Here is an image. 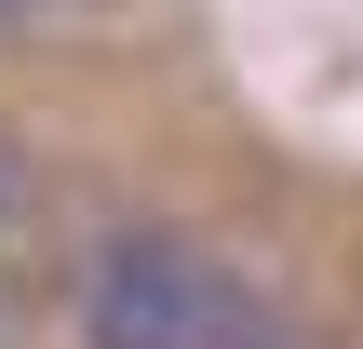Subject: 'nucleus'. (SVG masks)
I'll return each mask as SVG.
<instances>
[{
	"label": "nucleus",
	"instance_id": "obj_2",
	"mask_svg": "<svg viewBox=\"0 0 363 349\" xmlns=\"http://www.w3.org/2000/svg\"><path fill=\"white\" fill-rule=\"evenodd\" d=\"M216 349H323L310 323H283V309H256L242 282H229V323H216Z\"/></svg>",
	"mask_w": 363,
	"mask_h": 349
},
{
	"label": "nucleus",
	"instance_id": "obj_1",
	"mask_svg": "<svg viewBox=\"0 0 363 349\" xmlns=\"http://www.w3.org/2000/svg\"><path fill=\"white\" fill-rule=\"evenodd\" d=\"M229 323V269L189 229H121L81 282V349H216Z\"/></svg>",
	"mask_w": 363,
	"mask_h": 349
}]
</instances>
